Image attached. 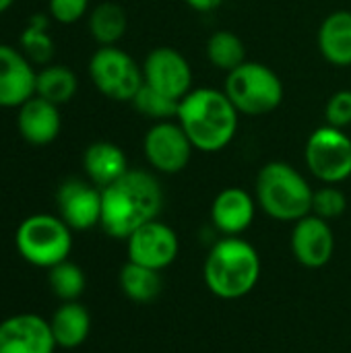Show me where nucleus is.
<instances>
[{
  "label": "nucleus",
  "instance_id": "6",
  "mask_svg": "<svg viewBox=\"0 0 351 353\" xmlns=\"http://www.w3.org/2000/svg\"><path fill=\"white\" fill-rule=\"evenodd\" d=\"M14 246L25 263L39 269H52L58 263L68 261L72 230L58 215H29L17 228Z\"/></svg>",
  "mask_w": 351,
  "mask_h": 353
},
{
  "label": "nucleus",
  "instance_id": "17",
  "mask_svg": "<svg viewBox=\"0 0 351 353\" xmlns=\"http://www.w3.org/2000/svg\"><path fill=\"white\" fill-rule=\"evenodd\" d=\"M257 215V199L238 186L223 188L211 205V221L223 236L244 234Z\"/></svg>",
  "mask_w": 351,
  "mask_h": 353
},
{
  "label": "nucleus",
  "instance_id": "22",
  "mask_svg": "<svg viewBox=\"0 0 351 353\" xmlns=\"http://www.w3.org/2000/svg\"><path fill=\"white\" fill-rule=\"evenodd\" d=\"M120 288L128 300L137 304H149L161 294L163 281L159 271L128 261L120 271Z\"/></svg>",
  "mask_w": 351,
  "mask_h": 353
},
{
  "label": "nucleus",
  "instance_id": "31",
  "mask_svg": "<svg viewBox=\"0 0 351 353\" xmlns=\"http://www.w3.org/2000/svg\"><path fill=\"white\" fill-rule=\"evenodd\" d=\"M190 8L199 10V12H211L215 10L217 6H221L223 0H184Z\"/></svg>",
  "mask_w": 351,
  "mask_h": 353
},
{
  "label": "nucleus",
  "instance_id": "20",
  "mask_svg": "<svg viewBox=\"0 0 351 353\" xmlns=\"http://www.w3.org/2000/svg\"><path fill=\"white\" fill-rule=\"evenodd\" d=\"M50 329L56 345L62 350H74L83 345L91 333V314L79 302H64L50 319Z\"/></svg>",
  "mask_w": 351,
  "mask_h": 353
},
{
  "label": "nucleus",
  "instance_id": "19",
  "mask_svg": "<svg viewBox=\"0 0 351 353\" xmlns=\"http://www.w3.org/2000/svg\"><path fill=\"white\" fill-rule=\"evenodd\" d=\"M319 50L333 66H351V10H335L319 29Z\"/></svg>",
  "mask_w": 351,
  "mask_h": 353
},
{
  "label": "nucleus",
  "instance_id": "25",
  "mask_svg": "<svg viewBox=\"0 0 351 353\" xmlns=\"http://www.w3.org/2000/svg\"><path fill=\"white\" fill-rule=\"evenodd\" d=\"M21 52L33 64H48L54 56V39L48 33V17L33 14L21 33Z\"/></svg>",
  "mask_w": 351,
  "mask_h": 353
},
{
  "label": "nucleus",
  "instance_id": "16",
  "mask_svg": "<svg viewBox=\"0 0 351 353\" xmlns=\"http://www.w3.org/2000/svg\"><path fill=\"white\" fill-rule=\"evenodd\" d=\"M17 128L23 141H27L29 145L43 147V145L54 143L62 130L60 105L39 95H33L19 108Z\"/></svg>",
  "mask_w": 351,
  "mask_h": 353
},
{
  "label": "nucleus",
  "instance_id": "3",
  "mask_svg": "<svg viewBox=\"0 0 351 353\" xmlns=\"http://www.w3.org/2000/svg\"><path fill=\"white\" fill-rule=\"evenodd\" d=\"M205 283L221 300L248 296L261 277V256L257 248L240 236H225L213 244L205 261Z\"/></svg>",
  "mask_w": 351,
  "mask_h": 353
},
{
  "label": "nucleus",
  "instance_id": "7",
  "mask_svg": "<svg viewBox=\"0 0 351 353\" xmlns=\"http://www.w3.org/2000/svg\"><path fill=\"white\" fill-rule=\"evenodd\" d=\"M89 77L97 91L114 101H132L143 87V66L118 46H99L89 60Z\"/></svg>",
  "mask_w": 351,
  "mask_h": 353
},
{
  "label": "nucleus",
  "instance_id": "5",
  "mask_svg": "<svg viewBox=\"0 0 351 353\" xmlns=\"http://www.w3.org/2000/svg\"><path fill=\"white\" fill-rule=\"evenodd\" d=\"M225 95L244 116H265L275 112L283 101V83L279 74L254 60H246L225 77Z\"/></svg>",
  "mask_w": 351,
  "mask_h": 353
},
{
  "label": "nucleus",
  "instance_id": "9",
  "mask_svg": "<svg viewBox=\"0 0 351 353\" xmlns=\"http://www.w3.org/2000/svg\"><path fill=\"white\" fill-rule=\"evenodd\" d=\"M192 143L178 120L155 122L143 139V153L149 165L161 174L182 172L192 157Z\"/></svg>",
  "mask_w": 351,
  "mask_h": 353
},
{
  "label": "nucleus",
  "instance_id": "1",
  "mask_svg": "<svg viewBox=\"0 0 351 353\" xmlns=\"http://www.w3.org/2000/svg\"><path fill=\"white\" fill-rule=\"evenodd\" d=\"M163 207L159 180L143 170H128L122 178L101 188L99 228L114 240H126L145 223L157 219Z\"/></svg>",
  "mask_w": 351,
  "mask_h": 353
},
{
  "label": "nucleus",
  "instance_id": "8",
  "mask_svg": "<svg viewBox=\"0 0 351 353\" xmlns=\"http://www.w3.org/2000/svg\"><path fill=\"white\" fill-rule=\"evenodd\" d=\"M304 159L310 174L323 184H341L351 178V139L343 128L321 126L306 141Z\"/></svg>",
  "mask_w": 351,
  "mask_h": 353
},
{
  "label": "nucleus",
  "instance_id": "12",
  "mask_svg": "<svg viewBox=\"0 0 351 353\" xmlns=\"http://www.w3.org/2000/svg\"><path fill=\"white\" fill-rule=\"evenodd\" d=\"M178 250L180 242L176 232L168 223H161L157 219L145 223L126 238L128 261L155 271H163L166 267H170L176 261Z\"/></svg>",
  "mask_w": 351,
  "mask_h": 353
},
{
  "label": "nucleus",
  "instance_id": "21",
  "mask_svg": "<svg viewBox=\"0 0 351 353\" xmlns=\"http://www.w3.org/2000/svg\"><path fill=\"white\" fill-rule=\"evenodd\" d=\"M79 89L77 74L62 64H48L41 70H37L35 77V95L56 103L64 105L68 103Z\"/></svg>",
  "mask_w": 351,
  "mask_h": 353
},
{
  "label": "nucleus",
  "instance_id": "10",
  "mask_svg": "<svg viewBox=\"0 0 351 353\" xmlns=\"http://www.w3.org/2000/svg\"><path fill=\"white\" fill-rule=\"evenodd\" d=\"M143 79L153 89L180 101L192 91V68L182 52L170 46L155 48L143 62Z\"/></svg>",
  "mask_w": 351,
  "mask_h": 353
},
{
  "label": "nucleus",
  "instance_id": "27",
  "mask_svg": "<svg viewBox=\"0 0 351 353\" xmlns=\"http://www.w3.org/2000/svg\"><path fill=\"white\" fill-rule=\"evenodd\" d=\"M130 103L134 105V110L141 116H145V118H149L153 122L174 120L176 114H178V105H180V101L168 97L166 93L153 89L147 83H143V87L137 91V95L132 97Z\"/></svg>",
  "mask_w": 351,
  "mask_h": 353
},
{
  "label": "nucleus",
  "instance_id": "18",
  "mask_svg": "<svg viewBox=\"0 0 351 353\" xmlns=\"http://www.w3.org/2000/svg\"><path fill=\"white\" fill-rule=\"evenodd\" d=\"M83 170L99 188L110 186L128 172V159L122 147L110 141H95L83 153Z\"/></svg>",
  "mask_w": 351,
  "mask_h": 353
},
{
  "label": "nucleus",
  "instance_id": "29",
  "mask_svg": "<svg viewBox=\"0 0 351 353\" xmlns=\"http://www.w3.org/2000/svg\"><path fill=\"white\" fill-rule=\"evenodd\" d=\"M325 120L329 126L345 128L351 124V91L341 89L333 93L325 105Z\"/></svg>",
  "mask_w": 351,
  "mask_h": 353
},
{
  "label": "nucleus",
  "instance_id": "28",
  "mask_svg": "<svg viewBox=\"0 0 351 353\" xmlns=\"http://www.w3.org/2000/svg\"><path fill=\"white\" fill-rule=\"evenodd\" d=\"M348 209V199L343 194V190L337 188V184H325L323 188L314 190L312 196V215L331 221L337 219L345 213Z\"/></svg>",
  "mask_w": 351,
  "mask_h": 353
},
{
  "label": "nucleus",
  "instance_id": "11",
  "mask_svg": "<svg viewBox=\"0 0 351 353\" xmlns=\"http://www.w3.org/2000/svg\"><path fill=\"white\" fill-rule=\"evenodd\" d=\"M58 217L72 230L85 232L101 221V188L81 178H68L56 192Z\"/></svg>",
  "mask_w": 351,
  "mask_h": 353
},
{
  "label": "nucleus",
  "instance_id": "23",
  "mask_svg": "<svg viewBox=\"0 0 351 353\" xmlns=\"http://www.w3.org/2000/svg\"><path fill=\"white\" fill-rule=\"evenodd\" d=\"M126 27V12L116 2H101L89 14V31L99 46H116L124 37Z\"/></svg>",
  "mask_w": 351,
  "mask_h": 353
},
{
  "label": "nucleus",
  "instance_id": "24",
  "mask_svg": "<svg viewBox=\"0 0 351 353\" xmlns=\"http://www.w3.org/2000/svg\"><path fill=\"white\" fill-rule=\"evenodd\" d=\"M207 58L215 68L230 72L246 62L244 41L234 31H215L207 41Z\"/></svg>",
  "mask_w": 351,
  "mask_h": 353
},
{
  "label": "nucleus",
  "instance_id": "32",
  "mask_svg": "<svg viewBox=\"0 0 351 353\" xmlns=\"http://www.w3.org/2000/svg\"><path fill=\"white\" fill-rule=\"evenodd\" d=\"M12 2H14V0H0V14H2V12H6V10L12 6Z\"/></svg>",
  "mask_w": 351,
  "mask_h": 353
},
{
  "label": "nucleus",
  "instance_id": "4",
  "mask_svg": "<svg viewBox=\"0 0 351 353\" xmlns=\"http://www.w3.org/2000/svg\"><path fill=\"white\" fill-rule=\"evenodd\" d=\"M314 190L288 161H269L257 176V205L277 221H300L312 213Z\"/></svg>",
  "mask_w": 351,
  "mask_h": 353
},
{
  "label": "nucleus",
  "instance_id": "14",
  "mask_svg": "<svg viewBox=\"0 0 351 353\" xmlns=\"http://www.w3.org/2000/svg\"><path fill=\"white\" fill-rule=\"evenodd\" d=\"M333 252L335 236L329 221L312 213L296 221L292 230V254L300 265L308 269H321L333 259Z\"/></svg>",
  "mask_w": 351,
  "mask_h": 353
},
{
  "label": "nucleus",
  "instance_id": "13",
  "mask_svg": "<svg viewBox=\"0 0 351 353\" xmlns=\"http://www.w3.org/2000/svg\"><path fill=\"white\" fill-rule=\"evenodd\" d=\"M50 321L39 314H14L0 323V353H54Z\"/></svg>",
  "mask_w": 351,
  "mask_h": 353
},
{
  "label": "nucleus",
  "instance_id": "15",
  "mask_svg": "<svg viewBox=\"0 0 351 353\" xmlns=\"http://www.w3.org/2000/svg\"><path fill=\"white\" fill-rule=\"evenodd\" d=\"M37 70L17 48L0 43V108H21L35 95Z\"/></svg>",
  "mask_w": 351,
  "mask_h": 353
},
{
  "label": "nucleus",
  "instance_id": "2",
  "mask_svg": "<svg viewBox=\"0 0 351 353\" xmlns=\"http://www.w3.org/2000/svg\"><path fill=\"white\" fill-rule=\"evenodd\" d=\"M176 120L194 149L217 153L236 139L240 112L234 108L225 91L201 87L180 99Z\"/></svg>",
  "mask_w": 351,
  "mask_h": 353
},
{
  "label": "nucleus",
  "instance_id": "30",
  "mask_svg": "<svg viewBox=\"0 0 351 353\" xmlns=\"http://www.w3.org/2000/svg\"><path fill=\"white\" fill-rule=\"evenodd\" d=\"M50 17L62 25H72L81 21L89 10V0H50Z\"/></svg>",
  "mask_w": 351,
  "mask_h": 353
},
{
  "label": "nucleus",
  "instance_id": "26",
  "mask_svg": "<svg viewBox=\"0 0 351 353\" xmlns=\"http://www.w3.org/2000/svg\"><path fill=\"white\" fill-rule=\"evenodd\" d=\"M48 285L52 294L62 302H77L85 292V273L79 265L62 261L56 267L48 269Z\"/></svg>",
  "mask_w": 351,
  "mask_h": 353
}]
</instances>
